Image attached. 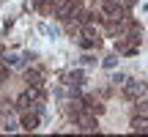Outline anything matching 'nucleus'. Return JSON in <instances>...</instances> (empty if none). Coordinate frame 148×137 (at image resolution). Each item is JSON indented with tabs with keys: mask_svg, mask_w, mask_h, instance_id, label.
Listing matches in <instances>:
<instances>
[{
	"mask_svg": "<svg viewBox=\"0 0 148 137\" xmlns=\"http://www.w3.org/2000/svg\"><path fill=\"white\" fill-rule=\"evenodd\" d=\"M123 93H126V99H145L148 96V85L143 82V79H129L126 85H123Z\"/></svg>",
	"mask_w": 148,
	"mask_h": 137,
	"instance_id": "nucleus-1",
	"label": "nucleus"
},
{
	"mask_svg": "<svg viewBox=\"0 0 148 137\" xmlns=\"http://www.w3.org/2000/svg\"><path fill=\"white\" fill-rule=\"evenodd\" d=\"M74 123H77L82 132H96L99 129V123H96V118H93V112L85 107V110H79L77 115H74Z\"/></svg>",
	"mask_w": 148,
	"mask_h": 137,
	"instance_id": "nucleus-2",
	"label": "nucleus"
},
{
	"mask_svg": "<svg viewBox=\"0 0 148 137\" xmlns=\"http://www.w3.org/2000/svg\"><path fill=\"white\" fill-rule=\"evenodd\" d=\"M38 123H41V115L36 110H25V115L19 118V129H25V132H36Z\"/></svg>",
	"mask_w": 148,
	"mask_h": 137,
	"instance_id": "nucleus-3",
	"label": "nucleus"
},
{
	"mask_svg": "<svg viewBox=\"0 0 148 137\" xmlns=\"http://www.w3.org/2000/svg\"><path fill=\"white\" fill-rule=\"evenodd\" d=\"M25 79L27 85H44V74L38 68H25Z\"/></svg>",
	"mask_w": 148,
	"mask_h": 137,
	"instance_id": "nucleus-4",
	"label": "nucleus"
},
{
	"mask_svg": "<svg viewBox=\"0 0 148 137\" xmlns=\"http://www.w3.org/2000/svg\"><path fill=\"white\" fill-rule=\"evenodd\" d=\"M19 129V123H16L14 115H3L0 118V132H16Z\"/></svg>",
	"mask_w": 148,
	"mask_h": 137,
	"instance_id": "nucleus-5",
	"label": "nucleus"
},
{
	"mask_svg": "<svg viewBox=\"0 0 148 137\" xmlns=\"http://www.w3.org/2000/svg\"><path fill=\"white\" fill-rule=\"evenodd\" d=\"M66 79H69V82H66V85H79V82H82V79H85V71H82V68H74V71H69V74H66Z\"/></svg>",
	"mask_w": 148,
	"mask_h": 137,
	"instance_id": "nucleus-6",
	"label": "nucleus"
},
{
	"mask_svg": "<svg viewBox=\"0 0 148 137\" xmlns=\"http://www.w3.org/2000/svg\"><path fill=\"white\" fill-rule=\"evenodd\" d=\"M132 129H134V132H148V118L145 115L134 118V121H132Z\"/></svg>",
	"mask_w": 148,
	"mask_h": 137,
	"instance_id": "nucleus-7",
	"label": "nucleus"
},
{
	"mask_svg": "<svg viewBox=\"0 0 148 137\" xmlns=\"http://www.w3.org/2000/svg\"><path fill=\"white\" fill-rule=\"evenodd\" d=\"M101 66H104V68H115L118 66V55H107V58L101 60Z\"/></svg>",
	"mask_w": 148,
	"mask_h": 137,
	"instance_id": "nucleus-8",
	"label": "nucleus"
},
{
	"mask_svg": "<svg viewBox=\"0 0 148 137\" xmlns=\"http://www.w3.org/2000/svg\"><path fill=\"white\" fill-rule=\"evenodd\" d=\"M3 63H5V66H19V63H22V58H19V55H5Z\"/></svg>",
	"mask_w": 148,
	"mask_h": 137,
	"instance_id": "nucleus-9",
	"label": "nucleus"
},
{
	"mask_svg": "<svg viewBox=\"0 0 148 137\" xmlns=\"http://www.w3.org/2000/svg\"><path fill=\"white\" fill-rule=\"evenodd\" d=\"M112 82H115V85H121V88H123V85L129 82V74H123V71H121V74H115V77H112Z\"/></svg>",
	"mask_w": 148,
	"mask_h": 137,
	"instance_id": "nucleus-10",
	"label": "nucleus"
},
{
	"mask_svg": "<svg viewBox=\"0 0 148 137\" xmlns=\"http://www.w3.org/2000/svg\"><path fill=\"white\" fill-rule=\"evenodd\" d=\"M79 63H82V66H93L96 58H93V55H82V58H79Z\"/></svg>",
	"mask_w": 148,
	"mask_h": 137,
	"instance_id": "nucleus-11",
	"label": "nucleus"
},
{
	"mask_svg": "<svg viewBox=\"0 0 148 137\" xmlns=\"http://www.w3.org/2000/svg\"><path fill=\"white\" fill-rule=\"evenodd\" d=\"M0 58H3V44H0Z\"/></svg>",
	"mask_w": 148,
	"mask_h": 137,
	"instance_id": "nucleus-12",
	"label": "nucleus"
},
{
	"mask_svg": "<svg viewBox=\"0 0 148 137\" xmlns=\"http://www.w3.org/2000/svg\"><path fill=\"white\" fill-rule=\"evenodd\" d=\"M0 82H3V71H0Z\"/></svg>",
	"mask_w": 148,
	"mask_h": 137,
	"instance_id": "nucleus-13",
	"label": "nucleus"
}]
</instances>
